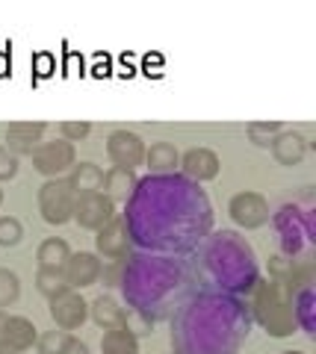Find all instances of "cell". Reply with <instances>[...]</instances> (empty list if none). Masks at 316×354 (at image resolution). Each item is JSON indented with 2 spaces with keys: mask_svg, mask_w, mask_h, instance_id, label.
<instances>
[{
  "mask_svg": "<svg viewBox=\"0 0 316 354\" xmlns=\"http://www.w3.org/2000/svg\"><path fill=\"white\" fill-rule=\"evenodd\" d=\"M213 218L207 189L180 171L139 177L122 213L130 248L166 257H189L213 230Z\"/></svg>",
  "mask_w": 316,
  "mask_h": 354,
  "instance_id": "1",
  "label": "cell"
},
{
  "mask_svg": "<svg viewBox=\"0 0 316 354\" xmlns=\"http://www.w3.org/2000/svg\"><path fill=\"white\" fill-rule=\"evenodd\" d=\"M169 325L171 354H239L254 328L245 298L207 290H195Z\"/></svg>",
  "mask_w": 316,
  "mask_h": 354,
  "instance_id": "2",
  "label": "cell"
},
{
  "mask_svg": "<svg viewBox=\"0 0 316 354\" xmlns=\"http://www.w3.org/2000/svg\"><path fill=\"white\" fill-rule=\"evenodd\" d=\"M118 290L130 310L142 313L151 322H166L187 298L198 290L187 257L130 251L122 263Z\"/></svg>",
  "mask_w": 316,
  "mask_h": 354,
  "instance_id": "3",
  "label": "cell"
},
{
  "mask_svg": "<svg viewBox=\"0 0 316 354\" xmlns=\"http://www.w3.org/2000/svg\"><path fill=\"white\" fill-rule=\"evenodd\" d=\"M189 269L198 290L245 298L263 278L260 260L239 230H210L204 242L189 254Z\"/></svg>",
  "mask_w": 316,
  "mask_h": 354,
  "instance_id": "4",
  "label": "cell"
},
{
  "mask_svg": "<svg viewBox=\"0 0 316 354\" xmlns=\"http://www.w3.org/2000/svg\"><path fill=\"white\" fill-rule=\"evenodd\" d=\"M272 227L278 236V254L292 263H313L316 251V198L313 186H301V192L284 201L272 213Z\"/></svg>",
  "mask_w": 316,
  "mask_h": 354,
  "instance_id": "5",
  "label": "cell"
},
{
  "mask_svg": "<svg viewBox=\"0 0 316 354\" xmlns=\"http://www.w3.org/2000/svg\"><path fill=\"white\" fill-rule=\"evenodd\" d=\"M245 304H248V313H252V322L263 328L269 337L287 339L296 334V319H292L290 298L281 281L260 278L254 290L245 295Z\"/></svg>",
  "mask_w": 316,
  "mask_h": 354,
  "instance_id": "6",
  "label": "cell"
},
{
  "mask_svg": "<svg viewBox=\"0 0 316 354\" xmlns=\"http://www.w3.org/2000/svg\"><path fill=\"white\" fill-rule=\"evenodd\" d=\"M313 281H316V266L313 263H299L296 272L284 281V292L290 298V310L296 319V330L313 337L316 334V292H313Z\"/></svg>",
  "mask_w": 316,
  "mask_h": 354,
  "instance_id": "7",
  "label": "cell"
},
{
  "mask_svg": "<svg viewBox=\"0 0 316 354\" xmlns=\"http://www.w3.org/2000/svg\"><path fill=\"white\" fill-rule=\"evenodd\" d=\"M74 198L77 192L68 186L65 177H57V180H45L39 186V213L48 225L59 227L65 221H71L74 216Z\"/></svg>",
  "mask_w": 316,
  "mask_h": 354,
  "instance_id": "8",
  "label": "cell"
},
{
  "mask_svg": "<svg viewBox=\"0 0 316 354\" xmlns=\"http://www.w3.org/2000/svg\"><path fill=\"white\" fill-rule=\"evenodd\" d=\"M77 162V151H74L71 142L65 139H50L41 142V145L32 151V169L39 174H45L48 180H57L71 171V165Z\"/></svg>",
  "mask_w": 316,
  "mask_h": 354,
  "instance_id": "9",
  "label": "cell"
},
{
  "mask_svg": "<svg viewBox=\"0 0 316 354\" xmlns=\"http://www.w3.org/2000/svg\"><path fill=\"white\" fill-rule=\"evenodd\" d=\"M227 216L234 218L236 227L257 230V227L269 225L272 209H269V201L260 192H236L231 201H227Z\"/></svg>",
  "mask_w": 316,
  "mask_h": 354,
  "instance_id": "10",
  "label": "cell"
},
{
  "mask_svg": "<svg viewBox=\"0 0 316 354\" xmlns=\"http://www.w3.org/2000/svg\"><path fill=\"white\" fill-rule=\"evenodd\" d=\"M145 139L133 130H115L110 133L106 139V157L115 169H127V171H136L139 165L145 162Z\"/></svg>",
  "mask_w": 316,
  "mask_h": 354,
  "instance_id": "11",
  "label": "cell"
},
{
  "mask_svg": "<svg viewBox=\"0 0 316 354\" xmlns=\"http://www.w3.org/2000/svg\"><path fill=\"white\" fill-rule=\"evenodd\" d=\"M83 230H101L115 218V204L104 192H83L74 198V216H71Z\"/></svg>",
  "mask_w": 316,
  "mask_h": 354,
  "instance_id": "12",
  "label": "cell"
},
{
  "mask_svg": "<svg viewBox=\"0 0 316 354\" xmlns=\"http://www.w3.org/2000/svg\"><path fill=\"white\" fill-rule=\"evenodd\" d=\"M50 319L59 330H80L86 322H89V301H83V295L77 290H65L62 295L50 298L48 301Z\"/></svg>",
  "mask_w": 316,
  "mask_h": 354,
  "instance_id": "13",
  "label": "cell"
},
{
  "mask_svg": "<svg viewBox=\"0 0 316 354\" xmlns=\"http://www.w3.org/2000/svg\"><path fill=\"white\" fill-rule=\"evenodd\" d=\"M45 121H12L6 127V151L15 153V157H32L41 142H45Z\"/></svg>",
  "mask_w": 316,
  "mask_h": 354,
  "instance_id": "14",
  "label": "cell"
},
{
  "mask_svg": "<svg viewBox=\"0 0 316 354\" xmlns=\"http://www.w3.org/2000/svg\"><path fill=\"white\" fill-rule=\"evenodd\" d=\"M219 153L210 148H189L187 153H180V174L189 177L192 183H210L219 177Z\"/></svg>",
  "mask_w": 316,
  "mask_h": 354,
  "instance_id": "15",
  "label": "cell"
},
{
  "mask_svg": "<svg viewBox=\"0 0 316 354\" xmlns=\"http://www.w3.org/2000/svg\"><path fill=\"white\" fill-rule=\"evenodd\" d=\"M130 251H133V248H130V236H127V227H124L122 216H115L110 225H104L95 234V254H97V257H104V260H124Z\"/></svg>",
  "mask_w": 316,
  "mask_h": 354,
  "instance_id": "16",
  "label": "cell"
},
{
  "mask_svg": "<svg viewBox=\"0 0 316 354\" xmlns=\"http://www.w3.org/2000/svg\"><path fill=\"white\" fill-rule=\"evenodd\" d=\"M65 283L71 290H86V286H95L101 281V257L95 251H77L71 254L68 263H65Z\"/></svg>",
  "mask_w": 316,
  "mask_h": 354,
  "instance_id": "17",
  "label": "cell"
},
{
  "mask_svg": "<svg viewBox=\"0 0 316 354\" xmlns=\"http://www.w3.org/2000/svg\"><path fill=\"white\" fill-rule=\"evenodd\" d=\"M36 339H39V328L32 325L27 316H9L6 313V322L0 328V348L21 354V351H30L36 346Z\"/></svg>",
  "mask_w": 316,
  "mask_h": 354,
  "instance_id": "18",
  "label": "cell"
},
{
  "mask_svg": "<svg viewBox=\"0 0 316 354\" xmlns=\"http://www.w3.org/2000/svg\"><path fill=\"white\" fill-rule=\"evenodd\" d=\"M272 157H275L278 165H287V169H292V165H299L304 160V153H308V139L301 136L299 130H281L275 142L269 145Z\"/></svg>",
  "mask_w": 316,
  "mask_h": 354,
  "instance_id": "19",
  "label": "cell"
},
{
  "mask_svg": "<svg viewBox=\"0 0 316 354\" xmlns=\"http://www.w3.org/2000/svg\"><path fill=\"white\" fill-rule=\"evenodd\" d=\"M36 348H39V354H89V346H86L83 339H77L74 334L59 330V328L39 334Z\"/></svg>",
  "mask_w": 316,
  "mask_h": 354,
  "instance_id": "20",
  "label": "cell"
},
{
  "mask_svg": "<svg viewBox=\"0 0 316 354\" xmlns=\"http://www.w3.org/2000/svg\"><path fill=\"white\" fill-rule=\"evenodd\" d=\"M136 180H139V177H136V171L115 169V165H113V169H106V171H104L101 192H104L106 198H110L113 204H115V201H122V204H124L127 198H130V192L136 189Z\"/></svg>",
  "mask_w": 316,
  "mask_h": 354,
  "instance_id": "21",
  "label": "cell"
},
{
  "mask_svg": "<svg viewBox=\"0 0 316 354\" xmlns=\"http://www.w3.org/2000/svg\"><path fill=\"white\" fill-rule=\"evenodd\" d=\"M145 165L148 174H174L180 169V153L171 142H154L145 151Z\"/></svg>",
  "mask_w": 316,
  "mask_h": 354,
  "instance_id": "22",
  "label": "cell"
},
{
  "mask_svg": "<svg viewBox=\"0 0 316 354\" xmlns=\"http://www.w3.org/2000/svg\"><path fill=\"white\" fill-rule=\"evenodd\" d=\"M65 180L77 195L83 192H101V183H104V169L95 162H74L71 171L65 174Z\"/></svg>",
  "mask_w": 316,
  "mask_h": 354,
  "instance_id": "23",
  "label": "cell"
},
{
  "mask_svg": "<svg viewBox=\"0 0 316 354\" xmlns=\"http://www.w3.org/2000/svg\"><path fill=\"white\" fill-rule=\"evenodd\" d=\"M89 319L97 325V328H104V330H110V328H122V319H124V307L115 301L113 295H97L95 301H89Z\"/></svg>",
  "mask_w": 316,
  "mask_h": 354,
  "instance_id": "24",
  "label": "cell"
},
{
  "mask_svg": "<svg viewBox=\"0 0 316 354\" xmlns=\"http://www.w3.org/2000/svg\"><path fill=\"white\" fill-rule=\"evenodd\" d=\"M71 254H74V251L68 248V242H65L62 236H48V239L39 245V251H36L39 269H53V272H62Z\"/></svg>",
  "mask_w": 316,
  "mask_h": 354,
  "instance_id": "25",
  "label": "cell"
},
{
  "mask_svg": "<svg viewBox=\"0 0 316 354\" xmlns=\"http://www.w3.org/2000/svg\"><path fill=\"white\" fill-rule=\"evenodd\" d=\"M101 354H139V339L127 328H110L101 337Z\"/></svg>",
  "mask_w": 316,
  "mask_h": 354,
  "instance_id": "26",
  "label": "cell"
},
{
  "mask_svg": "<svg viewBox=\"0 0 316 354\" xmlns=\"http://www.w3.org/2000/svg\"><path fill=\"white\" fill-rule=\"evenodd\" d=\"M36 290L41 292L50 301V298L62 295L65 290H71L68 283H65V274L62 272H53V269H39L36 272Z\"/></svg>",
  "mask_w": 316,
  "mask_h": 354,
  "instance_id": "27",
  "label": "cell"
},
{
  "mask_svg": "<svg viewBox=\"0 0 316 354\" xmlns=\"http://www.w3.org/2000/svg\"><path fill=\"white\" fill-rule=\"evenodd\" d=\"M281 130L284 127H281L278 121H252V124H248V142L257 148H269Z\"/></svg>",
  "mask_w": 316,
  "mask_h": 354,
  "instance_id": "28",
  "label": "cell"
},
{
  "mask_svg": "<svg viewBox=\"0 0 316 354\" xmlns=\"http://www.w3.org/2000/svg\"><path fill=\"white\" fill-rule=\"evenodd\" d=\"M21 298V281L12 269H0V310L12 307Z\"/></svg>",
  "mask_w": 316,
  "mask_h": 354,
  "instance_id": "29",
  "label": "cell"
},
{
  "mask_svg": "<svg viewBox=\"0 0 316 354\" xmlns=\"http://www.w3.org/2000/svg\"><path fill=\"white\" fill-rule=\"evenodd\" d=\"M24 239V227L15 216H0V248H15Z\"/></svg>",
  "mask_w": 316,
  "mask_h": 354,
  "instance_id": "30",
  "label": "cell"
},
{
  "mask_svg": "<svg viewBox=\"0 0 316 354\" xmlns=\"http://www.w3.org/2000/svg\"><path fill=\"white\" fill-rule=\"evenodd\" d=\"M122 328H127L136 339H139V337H151V334H154V322H151V319H145L142 313H136V310H130V307L124 310Z\"/></svg>",
  "mask_w": 316,
  "mask_h": 354,
  "instance_id": "31",
  "label": "cell"
},
{
  "mask_svg": "<svg viewBox=\"0 0 316 354\" xmlns=\"http://www.w3.org/2000/svg\"><path fill=\"white\" fill-rule=\"evenodd\" d=\"M92 133V124L89 121H80V118H71V121H59V139L65 142H83L86 136Z\"/></svg>",
  "mask_w": 316,
  "mask_h": 354,
  "instance_id": "32",
  "label": "cell"
},
{
  "mask_svg": "<svg viewBox=\"0 0 316 354\" xmlns=\"http://www.w3.org/2000/svg\"><path fill=\"white\" fill-rule=\"evenodd\" d=\"M296 266H299V263L287 260L284 254H275V257H269V278H272V281H281V283H284V281L290 278V274L296 272Z\"/></svg>",
  "mask_w": 316,
  "mask_h": 354,
  "instance_id": "33",
  "label": "cell"
},
{
  "mask_svg": "<svg viewBox=\"0 0 316 354\" xmlns=\"http://www.w3.org/2000/svg\"><path fill=\"white\" fill-rule=\"evenodd\" d=\"M122 263L124 260H101V281L106 290H113V286H118V281H122Z\"/></svg>",
  "mask_w": 316,
  "mask_h": 354,
  "instance_id": "34",
  "label": "cell"
},
{
  "mask_svg": "<svg viewBox=\"0 0 316 354\" xmlns=\"http://www.w3.org/2000/svg\"><path fill=\"white\" fill-rule=\"evenodd\" d=\"M15 174H18V157H15V153H9L3 145H0V183L12 180Z\"/></svg>",
  "mask_w": 316,
  "mask_h": 354,
  "instance_id": "35",
  "label": "cell"
},
{
  "mask_svg": "<svg viewBox=\"0 0 316 354\" xmlns=\"http://www.w3.org/2000/svg\"><path fill=\"white\" fill-rule=\"evenodd\" d=\"M3 322H6V310H0V328H3Z\"/></svg>",
  "mask_w": 316,
  "mask_h": 354,
  "instance_id": "36",
  "label": "cell"
},
{
  "mask_svg": "<svg viewBox=\"0 0 316 354\" xmlns=\"http://www.w3.org/2000/svg\"><path fill=\"white\" fill-rule=\"evenodd\" d=\"M281 354H304V351H299V348H290V351H281Z\"/></svg>",
  "mask_w": 316,
  "mask_h": 354,
  "instance_id": "37",
  "label": "cell"
},
{
  "mask_svg": "<svg viewBox=\"0 0 316 354\" xmlns=\"http://www.w3.org/2000/svg\"><path fill=\"white\" fill-rule=\"evenodd\" d=\"M0 204H3V186H0Z\"/></svg>",
  "mask_w": 316,
  "mask_h": 354,
  "instance_id": "38",
  "label": "cell"
},
{
  "mask_svg": "<svg viewBox=\"0 0 316 354\" xmlns=\"http://www.w3.org/2000/svg\"><path fill=\"white\" fill-rule=\"evenodd\" d=\"M0 354H15V351H6V348H0Z\"/></svg>",
  "mask_w": 316,
  "mask_h": 354,
  "instance_id": "39",
  "label": "cell"
}]
</instances>
